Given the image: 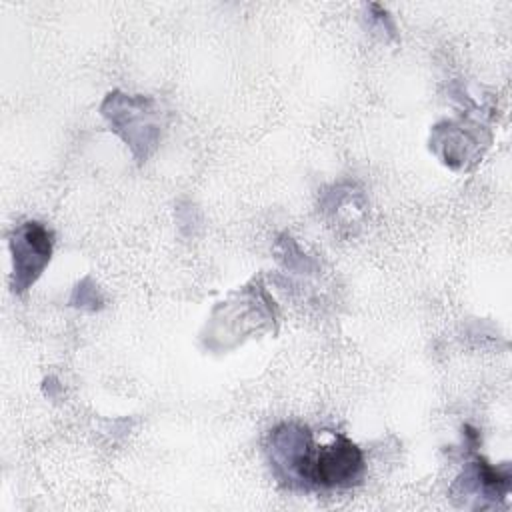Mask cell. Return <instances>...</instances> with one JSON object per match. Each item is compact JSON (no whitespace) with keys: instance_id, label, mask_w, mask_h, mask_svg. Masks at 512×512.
<instances>
[{"instance_id":"6da1fadb","label":"cell","mask_w":512,"mask_h":512,"mask_svg":"<svg viewBox=\"0 0 512 512\" xmlns=\"http://www.w3.org/2000/svg\"><path fill=\"white\" fill-rule=\"evenodd\" d=\"M268 458L276 476L290 488L312 490V464L316 444L308 428L280 424L268 436Z\"/></svg>"},{"instance_id":"7a4b0ae2","label":"cell","mask_w":512,"mask_h":512,"mask_svg":"<svg viewBox=\"0 0 512 512\" xmlns=\"http://www.w3.org/2000/svg\"><path fill=\"white\" fill-rule=\"evenodd\" d=\"M54 234L48 226L36 220H28L20 224L10 236V252H12V290L24 292L28 290L52 256Z\"/></svg>"},{"instance_id":"3957f363","label":"cell","mask_w":512,"mask_h":512,"mask_svg":"<svg viewBox=\"0 0 512 512\" xmlns=\"http://www.w3.org/2000/svg\"><path fill=\"white\" fill-rule=\"evenodd\" d=\"M364 454L344 434H334L324 446H316L312 464L314 488H352L362 482Z\"/></svg>"},{"instance_id":"277c9868","label":"cell","mask_w":512,"mask_h":512,"mask_svg":"<svg viewBox=\"0 0 512 512\" xmlns=\"http://www.w3.org/2000/svg\"><path fill=\"white\" fill-rule=\"evenodd\" d=\"M456 486H462L464 496L472 492L496 502L498 498H504L508 494L510 472L508 468H494L486 460L476 458L470 468H466L464 474L458 478Z\"/></svg>"}]
</instances>
